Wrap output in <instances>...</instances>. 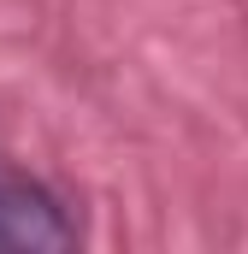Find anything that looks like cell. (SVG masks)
I'll return each mask as SVG.
<instances>
[{"mask_svg":"<svg viewBox=\"0 0 248 254\" xmlns=\"http://www.w3.org/2000/svg\"><path fill=\"white\" fill-rule=\"evenodd\" d=\"M71 243L77 225L65 219V207L36 178L0 160V249H71Z\"/></svg>","mask_w":248,"mask_h":254,"instance_id":"1","label":"cell"}]
</instances>
